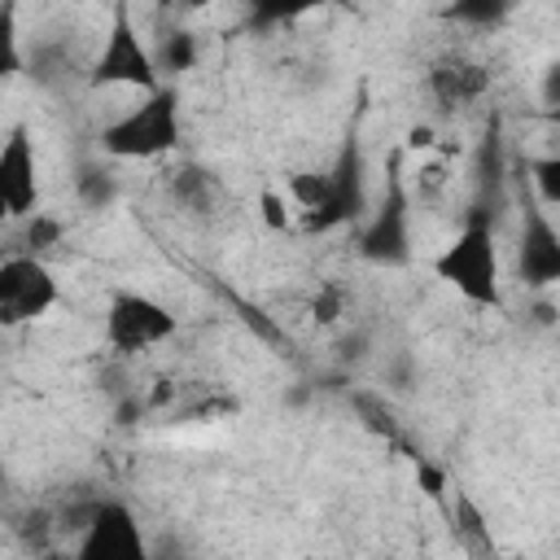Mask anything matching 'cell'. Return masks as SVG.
Instances as JSON below:
<instances>
[{
  "mask_svg": "<svg viewBox=\"0 0 560 560\" xmlns=\"http://www.w3.org/2000/svg\"><path fill=\"white\" fill-rule=\"evenodd\" d=\"M39 560H74V556H66V551H44Z\"/></svg>",
  "mask_w": 560,
  "mask_h": 560,
  "instance_id": "obj_22",
  "label": "cell"
},
{
  "mask_svg": "<svg viewBox=\"0 0 560 560\" xmlns=\"http://www.w3.org/2000/svg\"><path fill=\"white\" fill-rule=\"evenodd\" d=\"M490 83H494L490 66H486L481 57L464 52V48L438 52V57L424 66V79H420V88H424L433 114H446V118L472 109V105L490 92Z\"/></svg>",
  "mask_w": 560,
  "mask_h": 560,
  "instance_id": "obj_10",
  "label": "cell"
},
{
  "mask_svg": "<svg viewBox=\"0 0 560 560\" xmlns=\"http://www.w3.org/2000/svg\"><path fill=\"white\" fill-rule=\"evenodd\" d=\"M289 206L298 210V228L306 236H328V232L354 223L368 210L359 131H350L341 140L328 171H302V175L289 179Z\"/></svg>",
  "mask_w": 560,
  "mask_h": 560,
  "instance_id": "obj_1",
  "label": "cell"
},
{
  "mask_svg": "<svg viewBox=\"0 0 560 560\" xmlns=\"http://www.w3.org/2000/svg\"><path fill=\"white\" fill-rule=\"evenodd\" d=\"M508 9L503 4H455L446 18H472V22H499Z\"/></svg>",
  "mask_w": 560,
  "mask_h": 560,
  "instance_id": "obj_20",
  "label": "cell"
},
{
  "mask_svg": "<svg viewBox=\"0 0 560 560\" xmlns=\"http://www.w3.org/2000/svg\"><path fill=\"white\" fill-rule=\"evenodd\" d=\"M359 254L368 262L381 267H402L411 258V197H407V171H402V153L389 158V179H385V197L381 206L368 214L363 232H359Z\"/></svg>",
  "mask_w": 560,
  "mask_h": 560,
  "instance_id": "obj_7",
  "label": "cell"
},
{
  "mask_svg": "<svg viewBox=\"0 0 560 560\" xmlns=\"http://www.w3.org/2000/svg\"><path fill=\"white\" fill-rule=\"evenodd\" d=\"M503 560H521V556H503Z\"/></svg>",
  "mask_w": 560,
  "mask_h": 560,
  "instance_id": "obj_24",
  "label": "cell"
},
{
  "mask_svg": "<svg viewBox=\"0 0 560 560\" xmlns=\"http://www.w3.org/2000/svg\"><path fill=\"white\" fill-rule=\"evenodd\" d=\"M149 48H153V66H158L162 83H175L179 74H188L197 66V35L184 26L158 35V44H149Z\"/></svg>",
  "mask_w": 560,
  "mask_h": 560,
  "instance_id": "obj_13",
  "label": "cell"
},
{
  "mask_svg": "<svg viewBox=\"0 0 560 560\" xmlns=\"http://www.w3.org/2000/svg\"><path fill=\"white\" fill-rule=\"evenodd\" d=\"M179 332V319L166 302L140 289H114L101 315V337L114 354H149Z\"/></svg>",
  "mask_w": 560,
  "mask_h": 560,
  "instance_id": "obj_5",
  "label": "cell"
},
{
  "mask_svg": "<svg viewBox=\"0 0 560 560\" xmlns=\"http://www.w3.org/2000/svg\"><path fill=\"white\" fill-rule=\"evenodd\" d=\"M61 232H66V223L57 219V214H31L26 219V228H22V249L18 254H31V258H44L52 245H61Z\"/></svg>",
  "mask_w": 560,
  "mask_h": 560,
  "instance_id": "obj_16",
  "label": "cell"
},
{
  "mask_svg": "<svg viewBox=\"0 0 560 560\" xmlns=\"http://www.w3.org/2000/svg\"><path fill=\"white\" fill-rule=\"evenodd\" d=\"M525 188L534 192V201L542 210L560 206V158L547 153V158H529L525 162Z\"/></svg>",
  "mask_w": 560,
  "mask_h": 560,
  "instance_id": "obj_15",
  "label": "cell"
},
{
  "mask_svg": "<svg viewBox=\"0 0 560 560\" xmlns=\"http://www.w3.org/2000/svg\"><path fill=\"white\" fill-rule=\"evenodd\" d=\"M346 311H350V293L337 284V280H324L315 293H311V319L315 324H337V319H346Z\"/></svg>",
  "mask_w": 560,
  "mask_h": 560,
  "instance_id": "obj_17",
  "label": "cell"
},
{
  "mask_svg": "<svg viewBox=\"0 0 560 560\" xmlns=\"http://www.w3.org/2000/svg\"><path fill=\"white\" fill-rule=\"evenodd\" d=\"M262 219L271 223V228H289V197H280V192H262Z\"/></svg>",
  "mask_w": 560,
  "mask_h": 560,
  "instance_id": "obj_19",
  "label": "cell"
},
{
  "mask_svg": "<svg viewBox=\"0 0 560 560\" xmlns=\"http://www.w3.org/2000/svg\"><path fill=\"white\" fill-rule=\"evenodd\" d=\"M429 267L468 306H481V311H499L503 306V258H499L494 223H490L486 210H468L459 232L433 254Z\"/></svg>",
  "mask_w": 560,
  "mask_h": 560,
  "instance_id": "obj_3",
  "label": "cell"
},
{
  "mask_svg": "<svg viewBox=\"0 0 560 560\" xmlns=\"http://www.w3.org/2000/svg\"><path fill=\"white\" fill-rule=\"evenodd\" d=\"M26 70L22 31H18V4H0V88Z\"/></svg>",
  "mask_w": 560,
  "mask_h": 560,
  "instance_id": "obj_14",
  "label": "cell"
},
{
  "mask_svg": "<svg viewBox=\"0 0 560 560\" xmlns=\"http://www.w3.org/2000/svg\"><path fill=\"white\" fill-rule=\"evenodd\" d=\"M4 254H9V249H4V245H0V262H4Z\"/></svg>",
  "mask_w": 560,
  "mask_h": 560,
  "instance_id": "obj_23",
  "label": "cell"
},
{
  "mask_svg": "<svg viewBox=\"0 0 560 560\" xmlns=\"http://www.w3.org/2000/svg\"><path fill=\"white\" fill-rule=\"evenodd\" d=\"M407 144H411V149H433V144H438V140H433V127H429V122H424V127H411V131H407Z\"/></svg>",
  "mask_w": 560,
  "mask_h": 560,
  "instance_id": "obj_21",
  "label": "cell"
},
{
  "mask_svg": "<svg viewBox=\"0 0 560 560\" xmlns=\"http://www.w3.org/2000/svg\"><path fill=\"white\" fill-rule=\"evenodd\" d=\"M79 197H83L88 206H105V201L114 197V175H109L105 166H83V171H79Z\"/></svg>",
  "mask_w": 560,
  "mask_h": 560,
  "instance_id": "obj_18",
  "label": "cell"
},
{
  "mask_svg": "<svg viewBox=\"0 0 560 560\" xmlns=\"http://www.w3.org/2000/svg\"><path fill=\"white\" fill-rule=\"evenodd\" d=\"M39 149L31 122H13L0 140V228L39 214Z\"/></svg>",
  "mask_w": 560,
  "mask_h": 560,
  "instance_id": "obj_8",
  "label": "cell"
},
{
  "mask_svg": "<svg viewBox=\"0 0 560 560\" xmlns=\"http://www.w3.org/2000/svg\"><path fill=\"white\" fill-rule=\"evenodd\" d=\"M101 158L109 162H162L175 158L184 144V101L175 83L136 96L118 118H109L96 136Z\"/></svg>",
  "mask_w": 560,
  "mask_h": 560,
  "instance_id": "obj_2",
  "label": "cell"
},
{
  "mask_svg": "<svg viewBox=\"0 0 560 560\" xmlns=\"http://www.w3.org/2000/svg\"><path fill=\"white\" fill-rule=\"evenodd\" d=\"M61 302L57 271L44 258L9 249L0 262V328H31L48 319Z\"/></svg>",
  "mask_w": 560,
  "mask_h": 560,
  "instance_id": "obj_6",
  "label": "cell"
},
{
  "mask_svg": "<svg viewBox=\"0 0 560 560\" xmlns=\"http://www.w3.org/2000/svg\"><path fill=\"white\" fill-rule=\"evenodd\" d=\"M162 192L175 210L184 214H197V219H210L219 206H223V184L210 166L192 162V158H179L162 171Z\"/></svg>",
  "mask_w": 560,
  "mask_h": 560,
  "instance_id": "obj_12",
  "label": "cell"
},
{
  "mask_svg": "<svg viewBox=\"0 0 560 560\" xmlns=\"http://www.w3.org/2000/svg\"><path fill=\"white\" fill-rule=\"evenodd\" d=\"M83 83L92 92L101 88H131V92H158L162 88V74L153 66V48L149 39L140 35L136 18L127 4H114L109 9V26H105V39L96 48V57L88 61L83 70Z\"/></svg>",
  "mask_w": 560,
  "mask_h": 560,
  "instance_id": "obj_4",
  "label": "cell"
},
{
  "mask_svg": "<svg viewBox=\"0 0 560 560\" xmlns=\"http://www.w3.org/2000/svg\"><path fill=\"white\" fill-rule=\"evenodd\" d=\"M70 556L74 560H153V547L140 516L122 499H101L92 503L79 529V547Z\"/></svg>",
  "mask_w": 560,
  "mask_h": 560,
  "instance_id": "obj_9",
  "label": "cell"
},
{
  "mask_svg": "<svg viewBox=\"0 0 560 560\" xmlns=\"http://www.w3.org/2000/svg\"><path fill=\"white\" fill-rule=\"evenodd\" d=\"M521 245H516V276L525 280V289H551L560 284V232L551 223V210H542L534 201L529 188H521Z\"/></svg>",
  "mask_w": 560,
  "mask_h": 560,
  "instance_id": "obj_11",
  "label": "cell"
}]
</instances>
